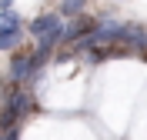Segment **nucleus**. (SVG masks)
Returning a JSON list of instances; mask_svg holds the SVG:
<instances>
[{"mask_svg":"<svg viewBox=\"0 0 147 140\" xmlns=\"http://www.w3.org/2000/svg\"><path fill=\"white\" fill-rule=\"evenodd\" d=\"M30 37H37V44H40L37 50L50 54L54 44L64 40V23H60V17H57V13H40V17L30 23Z\"/></svg>","mask_w":147,"mask_h":140,"instance_id":"f257e3e1","label":"nucleus"},{"mask_svg":"<svg viewBox=\"0 0 147 140\" xmlns=\"http://www.w3.org/2000/svg\"><path fill=\"white\" fill-rule=\"evenodd\" d=\"M24 40V20L17 10H3L0 13V50H13Z\"/></svg>","mask_w":147,"mask_h":140,"instance_id":"f03ea898","label":"nucleus"},{"mask_svg":"<svg viewBox=\"0 0 147 140\" xmlns=\"http://www.w3.org/2000/svg\"><path fill=\"white\" fill-rule=\"evenodd\" d=\"M94 27H97V23H90V20H84V17H74L70 23L64 27V40H67V44H70V40L80 44V40L87 37V30H94Z\"/></svg>","mask_w":147,"mask_h":140,"instance_id":"7ed1b4c3","label":"nucleus"},{"mask_svg":"<svg viewBox=\"0 0 147 140\" xmlns=\"http://www.w3.org/2000/svg\"><path fill=\"white\" fill-rule=\"evenodd\" d=\"M120 37H124V27L114 23V20H104V23L94 27V40L97 44H110V40H120Z\"/></svg>","mask_w":147,"mask_h":140,"instance_id":"20e7f679","label":"nucleus"},{"mask_svg":"<svg viewBox=\"0 0 147 140\" xmlns=\"http://www.w3.org/2000/svg\"><path fill=\"white\" fill-rule=\"evenodd\" d=\"M120 40L144 50V47H147V30H144V27H124V37H120Z\"/></svg>","mask_w":147,"mask_h":140,"instance_id":"39448f33","label":"nucleus"},{"mask_svg":"<svg viewBox=\"0 0 147 140\" xmlns=\"http://www.w3.org/2000/svg\"><path fill=\"white\" fill-rule=\"evenodd\" d=\"M84 3H87V0H60V13H64V17H80Z\"/></svg>","mask_w":147,"mask_h":140,"instance_id":"423d86ee","label":"nucleus"},{"mask_svg":"<svg viewBox=\"0 0 147 140\" xmlns=\"http://www.w3.org/2000/svg\"><path fill=\"white\" fill-rule=\"evenodd\" d=\"M0 140H20V127H0Z\"/></svg>","mask_w":147,"mask_h":140,"instance_id":"0eeeda50","label":"nucleus"},{"mask_svg":"<svg viewBox=\"0 0 147 140\" xmlns=\"http://www.w3.org/2000/svg\"><path fill=\"white\" fill-rule=\"evenodd\" d=\"M3 10H13V0H0V13Z\"/></svg>","mask_w":147,"mask_h":140,"instance_id":"6e6552de","label":"nucleus"}]
</instances>
